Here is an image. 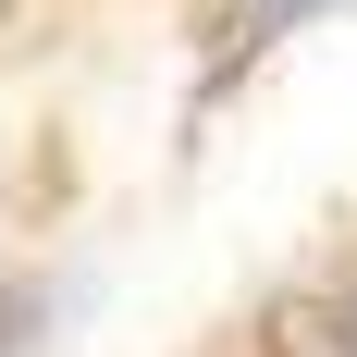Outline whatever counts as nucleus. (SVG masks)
I'll return each instance as SVG.
<instances>
[{
    "label": "nucleus",
    "mask_w": 357,
    "mask_h": 357,
    "mask_svg": "<svg viewBox=\"0 0 357 357\" xmlns=\"http://www.w3.org/2000/svg\"><path fill=\"white\" fill-rule=\"evenodd\" d=\"M345 357H357V296H345Z\"/></svg>",
    "instance_id": "f03ea898"
},
{
    "label": "nucleus",
    "mask_w": 357,
    "mask_h": 357,
    "mask_svg": "<svg viewBox=\"0 0 357 357\" xmlns=\"http://www.w3.org/2000/svg\"><path fill=\"white\" fill-rule=\"evenodd\" d=\"M271 357H345V296H308V308H271Z\"/></svg>",
    "instance_id": "f257e3e1"
}]
</instances>
